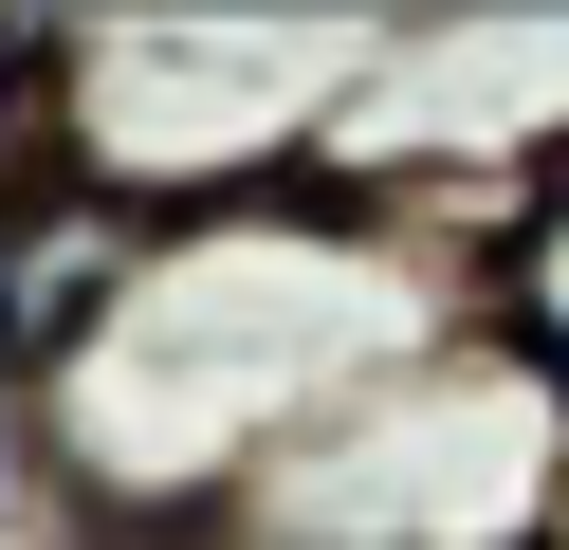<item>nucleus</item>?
<instances>
[{"label":"nucleus","mask_w":569,"mask_h":550,"mask_svg":"<svg viewBox=\"0 0 569 550\" xmlns=\"http://www.w3.org/2000/svg\"><path fill=\"white\" fill-rule=\"evenodd\" d=\"M551 440H569V367L515 312H459L405 367H368L331 422H295L202 532H422V550L551 532Z\"/></svg>","instance_id":"f03ea898"},{"label":"nucleus","mask_w":569,"mask_h":550,"mask_svg":"<svg viewBox=\"0 0 569 550\" xmlns=\"http://www.w3.org/2000/svg\"><path fill=\"white\" fill-rule=\"evenodd\" d=\"M551 550H569V440H551Z\"/></svg>","instance_id":"7ed1b4c3"},{"label":"nucleus","mask_w":569,"mask_h":550,"mask_svg":"<svg viewBox=\"0 0 569 550\" xmlns=\"http://www.w3.org/2000/svg\"><path fill=\"white\" fill-rule=\"evenodd\" d=\"M459 312H496V257H459L422 183H221V202H166L148 276L56 386H19V422L74 496H148L202 532L295 422H331L368 367H405Z\"/></svg>","instance_id":"f257e3e1"}]
</instances>
